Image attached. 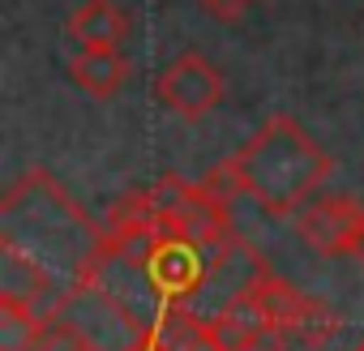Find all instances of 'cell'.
I'll return each mask as SVG.
<instances>
[{
  "instance_id": "1",
  "label": "cell",
  "mask_w": 364,
  "mask_h": 351,
  "mask_svg": "<svg viewBox=\"0 0 364 351\" xmlns=\"http://www.w3.org/2000/svg\"><path fill=\"white\" fill-rule=\"evenodd\" d=\"M0 240L31 253L69 283H86L107 253V232L95 227L82 206L48 171H26L0 202Z\"/></svg>"
},
{
  "instance_id": "2",
  "label": "cell",
  "mask_w": 364,
  "mask_h": 351,
  "mask_svg": "<svg viewBox=\"0 0 364 351\" xmlns=\"http://www.w3.org/2000/svg\"><path fill=\"white\" fill-rule=\"evenodd\" d=\"M223 167L232 171L236 189L249 193L266 215L291 219L330 176V154L291 116H270Z\"/></svg>"
},
{
  "instance_id": "3",
  "label": "cell",
  "mask_w": 364,
  "mask_h": 351,
  "mask_svg": "<svg viewBox=\"0 0 364 351\" xmlns=\"http://www.w3.org/2000/svg\"><path fill=\"white\" fill-rule=\"evenodd\" d=\"M154 232L193 240L202 249H223L232 240V215L228 202L206 189V185H185V180H167L159 189H146Z\"/></svg>"
},
{
  "instance_id": "4",
  "label": "cell",
  "mask_w": 364,
  "mask_h": 351,
  "mask_svg": "<svg viewBox=\"0 0 364 351\" xmlns=\"http://www.w3.org/2000/svg\"><path fill=\"white\" fill-rule=\"evenodd\" d=\"M206 253H219V249H202L193 240H180V236H167V232H150V240L141 249V261H146V274L154 279V287L167 300L189 304L193 296H202V287L210 279L215 261H206Z\"/></svg>"
},
{
  "instance_id": "5",
  "label": "cell",
  "mask_w": 364,
  "mask_h": 351,
  "mask_svg": "<svg viewBox=\"0 0 364 351\" xmlns=\"http://www.w3.org/2000/svg\"><path fill=\"white\" fill-rule=\"evenodd\" d=\"M249 291H253L257 308L266 313V321H270L274 330H283V334H300V338H309V342H321V338L334 334V317L326 313V304H317L313 296H304V291L291 287L287 279L270 274L266 266L253 274Z\"/></svg>"
},
{
  "instance_id": "6",
  "label": "cell",
  "mask_w": 364,
  "mask_h": 351,
  "mask_svg": "<svg viewBox=\"0 0 364 351\" xmlns=\"http://www.w3.org/2000/svg\"><path fill=\"white\" fill-rule=\"evenodd\" d=\"M159 99L163 107H171L176 116H185V120H202L206 112H215L223 103V73L202 56V52H185V56H176L163 77H159Z\"/></svg>"
},
{
  "instance_id": "7",
  "label": "cell",
  "mask_w": 364,
  "mask_h": 351,
  "mask_svg": "<svg viewBox=\"0 0 364 351\" xmlns=\"http://www.w3.org/2000/svg\"><path fill=\"white\" fill-rule=\"evenodd\" d=\"M0 296L22 300L26 308L43 313L52 321V317H60L69 287H60V274L56 270H48L31 253H22V249H14V244L0 240Z\"/></svg>"
},
{
  "instance_id": "8",
  "label": "cell",
  "mask_w": 364,
  "mask_h": 351,
  "mask_svg": "<svg viewBox=\"0 0 364 351\" xmlns=\"http://www.w3.org/2000/svg\"><path fill=\"white\" fill-rule=\"evenodd\" d=\"M355 215H360V202H351V198H313L291 215V227L309 249H317L326 257H338Z\"/></svg>"
},
{
  "instance_id": "9",
  "label": "cell",
  "mask_w": 364,
  "mask_h": 351,
  "mask_svg": "<svg viewBox=\"0 0 364 351\" xmlns=\"http://www.w3.org/2000/svg\"><path fill=\"white\" fill-rule=\"evenodd\" d=\"M65 35L82 48H120L129 39V14L116 0H86L69 14Z\"/></svg>"
},
{
  "instance_id": "10",
  "label": "cell",
  "mask_w": 364,
  "mask_h": 351,
  "mask_svg": "<svg viewBox=\"0 0 364 351\" xmlns=\"http://www.w3.org/2000/svg\"><path fill=\"white\" fill-rule=\"evenodd\" d=\"M69 77L90 99H112L129 77V60L120 56V48H82L77 56H69Z\"/></svg>"
},
{
  "instance_id": "11",
  "label": "cell",
  "mask_w": 364,
  "mask_h": 351,
  "mask_svg": "<svg viewBox=\"0 0 364 351\" xmlns=\"http://www.w3.org/2000/svg\"><path fill=\"white\" fill-rule=\"evenodd\" d=\"M48 317L26 308L22 300H9V296H0V351H31L35 338L43 334Z\"/></svg>"
},
{
  "instance_id": "12",
  "label": "cell",
  "mask_w": 364,
  "mask_h": 351,
  "mask_svg": "<svg viewBox=\"0 0 364 351\" xmlns=\"http://www.w3.org/2000/svg\"><path fill=\"white\" fill-rule=\"evenodd\" d=\"M86 347H90V338H86L69 317H52V321L43 325V334L35 338L31 351H86Z\"/></svg>"
},
{
  "instance_id": "13",
  "label": "cell",
  "mask_w": 364,
  "mask_h": 351,
  "mask_svg": "<svg viewBox=\"0 0 364 351\" xmlns=\"http://www.w3.org/2000/svg\"><path fill=\"white\" fill-rule=\"evenodd\" d=\"M338 257H351V261H360L364 266V206H360V215L351 219V227H347V240H343V253Z\"/></svg>"
},
{
  "instance_id": "14",
  "label": "cell",
  "mask_w": 364,
  "mask_h": 351,
  "mask_svg": "<svg viewBox=\"0 0 364 351\" xmlns=\"http://www.w3.org/2000/svg\"><path fill=\"white\" fill-rule=\"evenodd\" d=\"M283 338H287L283 330H274V325H266L262 334H253V338H249V342H240L236 351H283Z\"/></svg>"
},
{
  "instance_id": "15",
  "label": "cell",
  "mask_w": 364,
  "mask_h": 351,
  "mask_svg": "<svg viewBox=\"0 0 364 351\" xmlns=\"http://www.w3.org/2000/svg\"><path fill=\"white\" fill-rule=\"evenodd\" d=\"M198 5H202L206 14H215L219 22H236V18L249 9V0H198Z\"/></svg>"
},
{
  "instance_id": "16",
  "label": "cell",
  "mask_w": 364,
  "mask_h": 351,
  "mask_svg": "<svg viewBox=\"0 0 364 351\" xmlns=\"http://www.w3.org/2000/svg\"><path fill=\"white\" fill-rule=\"evenodd\" d=\"M124 351H167V342H163V338H159V334L146 325V330H141V334H137V338L124 347Z\"/></svg>"
},
{
  "instance_id": "17",
  "label": "cell",
  "mask_w": 364,
  "mask_h": 351,
  "mask_svg": "<svg viewBox=\"0 0 364 351\" xmlns=\"http://www.w3.org/2000/svg\"><path fill=\"white\" fill-rule=\"evenodd\" d=\"M185 351H228V347L219 342V334H215V330H206V334H202V338H193Z\"/></svg>"
},
{
  "instance_id": "18",
  "label": "cell",
  "mask_w": 364,
  "mask_h": 351,
  "mask_svg": "<svg viewBox=\"0 0 364 351\" xmlns=\"http://www.w3.org/2000/svg\"><path fill=\"white\" fill-rule=\"evenodd\" d=\"M86 351H103V347H95V342H90V347H86Z\"/></svg>"
}]
</instances>
